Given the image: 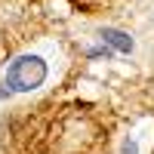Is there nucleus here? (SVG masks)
<instances>
[{
	"label": "nucleus",
	"mask_w": 154,
	"mask_h": 154,
	"mask_svg": "<svg viewBox=\"0 0 154 154\" xmlns=\"http://www.w3.org/2000/svg\"><path fill=\"white\" fill-rule=\"evenodd\" d=\"M46 80V62L40 56H19L6 68V86L12 93H31Z\"/></svg>",
	"instance_id": "f257e3e1"
},
{
	"label": "nucleus",
	"mask_w": 154,
	"mask_h": 154,
	"mask_svg": "<svg viewBox=\"0 0 154 154\" xmlns=\"http://www.w3.org/2000/svg\"><path fill=\"white\" fill-rule=\"evenodd\" d=\"M102 43H105L108 49H111V53H114V49H117V53H133V37L130 34H126V31H117V28H102Z\"/></svg>",
	"instance_id": "f03ea898"
},
{
	"label": "nucleus",
	"mask_w": 154,
	"mask_h": 154,
	"mask_svg": "<svg viewBox=\"0 0 154 154\" xmlns=\"http://www.w3.org/2000/svg\"><path fill=\"white\" fill-rule=\"evenodd\" d=\"M120 154H139V145H136V139H123V145H120Z\"/></svg>",
	"instance_id": "7ed1b4c3"
},
{
	"label": "nucleus",
	"mask_w": 154,
	"mask_h": 154,
	"mask_svg": "<svg viewBox=\"0 0 154 154\" xmlns=\"http://www.w3.org/2000/svg\"><path fill=\"white\" fill-rule=\"evenodd\" d=\"M86 56H89V59H102V56H105V59H108V56H111V49H108L105 43H102V46H96V49H89V53H86Z\"/></svg>",
	"instance_id": "20e7f679"
}]
</instances>
